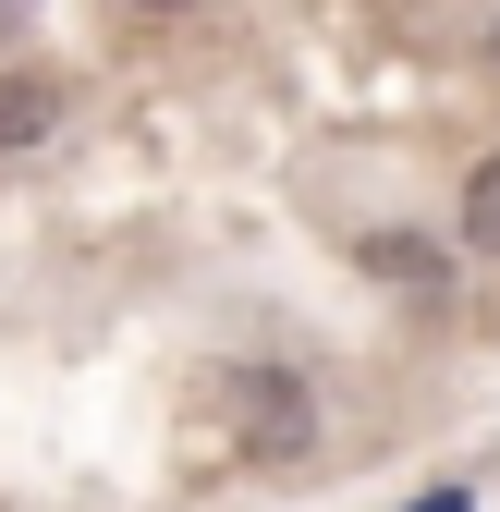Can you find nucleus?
<instances>
[{
    "label": "nucleus",
    "mask_w": 500,
    "mask_h": 512,
    "mask_svg": "<svg viewBox=\"0 0 500 512\" xmlns=\"http://www.w3.org/2000/svg\"><path fill=\"white\" fill-rule=\"evenodd\" d=\"M208 415H220V439H232L244 464H305V452H318V391H305L281 354H244V366H220Z\"/></svg>",
    "instance_id": "f257e3e1"
},
{
    "label": "nucleus",
    "mask_w": 500,
    "mask_h": 512,
    "mask_svg": "<svg viewBox=\"0 0 500 512\" xmlns=\"http://www.w3.org/2000/svg\"><path fill=\"white\" fill-rule=\"evenodd\" d=\"M354 269H366V281H391V293H452V256L427 244V232H366V244H354Z\"/></svg>",
    "instance_id": "f03ea898"
},
{
    "label": "nucleus",
    "mask_w": 500,
    "mask_h": 512,
    "mask_svg": "<svg viewBox=\"0 0 500 512\" xmlns=\"http://www.w3.org/2000/svg\"><path fill=\"white\" fill-rule=\"evenodd\" d=\"M61 122V74H37V61H0V147H37Z\"/></svg>",
    "instance_id": "7ed1b4c3"
},
{
    "label": "nucleus",
    "mask_w": 500,
    "mask_h": 512,
    "mask_svg": "<svg viewBox=\"0 0 500 512\" xmlns=\"http://www.w3.org/2000/svg\"><path fill=\"white\" fill-rule=\"evenodd\" d=\"M464 244L500 256V159H476V183H464Z\"/></svg>",
    "instance_id": "20e7f679"
},
{
    "label": "nucleus",
    "mask_w": 500,
    "mask_h": 512,
    "mask_svg": "<svg viewBox=\"0 0 500 512\" xmlns=\"http://www.w3.org/2000/svg\"><path fill=\"white\" fill-rule=\"evenodd\" d=\"M415 512H464V488H427V500H415Z\"/></svg>",
    "instance_id": "39448f33"
},
{
    "label": "nucleus",
    "mask_w": 500,
    "mask_h": 512,
    "mask_svg": "<svg viewBox=\"0 0 500 512\" xmlns=\"http://www.w3.org/2000/svg\"><path fill=\"white\" fill-rule=\"evenodd\" d=\"M147 13H183V0H147Z\"/></svg>",
    "instance_id": "423d86ee"
},
{
    "label": "nucleus",
    "mask_w": 500,
    "mask_h": 512,
    "mask_svg": "<svg viewBox=\"0 0 500 512\" xmlns=\"http://www.w3.org/2000/svg\"><path fill=\"white\" fill-rule=\"evenodd\" d=\"M488 61H500V25H488Z\"/></svg>",
    "instance_id": "0eeeda50"
},
{
    "label": "nucleus",
    "mask_w": 500,
    "mask_h": 512,
    "mask_svg": "<svg viewBox=\"0 0 500 512\" xmlns=\"http://www.w3.org/2000/svg\"><path fill=\"white\" fill-rule=\"evenodd\" d=\"M0 13H13V0H0Z\"/></svg>",
    "instance_id": "6e6552de"
}]
</instances>
